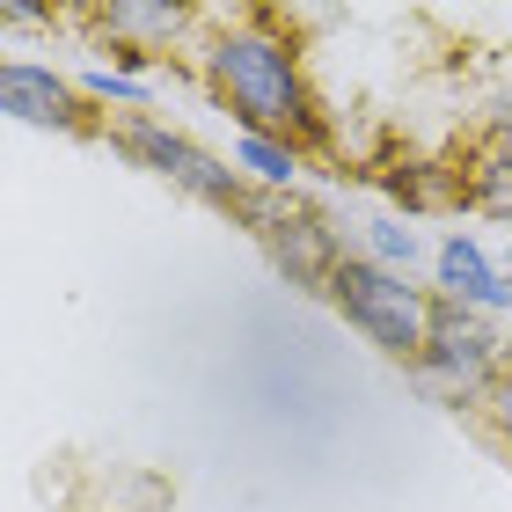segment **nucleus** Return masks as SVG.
Listing matches in <instances>:
<instances>
[{
    "label": "nucleus",
    "instance_id": "nucleus-13",
    "mask_svg": "<svg viewBox=\"0 0 512 512\" xmlns=\"http://www.w3.org/2000/svg\"><path fill=\"white\" fill-rule=\"evenodd\" d=\"M491 425H498V439L512 447V374L498 381V395H491Z\"/></svg>",
    "mask_w": 512,
    "mask_h": 512
},
{
    "label": "nucleus",
    "instance_id": "nucleus-7",
    "mask_svg": "<svg viewBox=\"0 0 512 512\" xmlns=\"http://www.w3.org/2000/svg\"><path fill=\"white\" fill-rule=\"evenodd\" d=\"M432 271H439V300L447 308H469V315H505L512 308V278L483 256L476 235H447L432 249Z\"/></svg>",
    "mask_w": 512,
    "mask_h": 512
},
{
    "label": "nucleus",
    "instance_id": "nucleus-2",
    "mask_svg": "<svg viewBox=\"0 0 512 512\" xmlns=\"http://www.w3.org/2000/svg\"><path fill=\"white\" fill-rule=\"evenodd\" d=\"M330 300H337V315L352 322V330L374 344V352L403 359V366L425 359L439 300L417 293L410 271H388V264H374V256H344L337 278H330Z\"/></svg>",
    "mask_w": 512,
    "mask_h": 512
},
{
    "label": "nucleus",
    "instance_id": "nucleus-9",
    "mask_svg": "<svg viewBox=\"0 0 512 512\" xmlns=\"http://www.w3.org/2000/svg\"><path fill=\"white\" fill-rule=\"evenodd\" d=\"M469 205H476V213H491V220H512V154L505 147H491L469 169Z\"/></svg>",
    "mask_w": 512,
    "mask_h": 512
},
{
    "label": "nucleus",
    "instance_id": "nucleus-4",
    "mask_svg": "<svg viewBox=\"0 0 512 512\" xmlns=\"http://www.w3.org/2000/svg\"><path fill=\"white\" fill-rule=\"evenodd\" d=\"M118 139H125V154H132V161H147V169H154V176H169L176 191H191V198H205V205H227V213H249L242 176L227 169V161H213L205 147H191L183 132L154 125V118H132Z\"/></svg>",
    "mask_w": 512,
    "mask_h": 512
},
{
    "label": "nucleus",
    "instance_id": "nucleus-14",
    "mask_svg": "<svg viewBox=\"0 0 512 512\" xmlns=\"http://www.w3.org/2000/svg\"><path fill=\"white\" fill-rule=\"evenodd\" d=\"M498 147H505V154H512V96H505V103H498Z\"/></svg>",
    "mask_w": 512,
    "mask_h": 512
},
{
    "label": "nucleus",
    "instance_id": "nucleus-10",
    "mask_svg": "<svg viewBox=\"0 0 512 512\" xmlns=\"http://www.w3.org/2000/svg\"><path fill=\"white\" fill-rule=\"evenodd\" d=\"M110 30H132V37H176L183 30V8H139V0H118V8H103Z\"/></svg>",
    "mask_w": 512,
    "mask_h": 512
},
{
    "label": "nucleus",
    "instance_id": "nucleus-11",
    "mask_svg": "<svg viewBox=\"0 0 512 512\" xmlns=\"http://www.w3.org/2000/svg\"><path fill=\"white\" fill-rule=\"evenodd\" d=\"M366 256L388 264V271H410L417 264V235H410L403 220H366Z\"/></svg>",
    "mask_w": 512,
    "mask_h": 512
},
{
    "label": "nucleus",
    "instance_id": "nucleus-5",
    "mask_svg": "<svg viewBox=\"0 0 512 512\" xmlns=\"http://www.w3.org/2000/svg\"><path fill=\"white\" fill-rule=\"evenodd\" d=\"M256 213V235H264L271 249V264L293 278V286H308V293H330V278L344 264V249L330 235V220H315V213H293V205H249Z\"/></svg>",
    "mask_w": 512,
    "mask_h": 512
},
{
    "label": "nucleus",
    "instance_id": "nucleus-8",
    "mask_svg": "<svg viewBox=\"0 0 512 512\" xmlns=\"http://www.w3.org/2000/svg\"><path fill=\"white\" fill-rule=\"evenodd\" d=\"M235 169H249L264 191H293V176H300V147L293 139H264V132H242L235 139Z\"/></svg>",
    "mask_w": 512,
    "mask_h": 512
},
{
    "label": "nucleus",
    "instance_id": "nucleus-12",
    "mask_svg": "<svg viewBox=\"0 0 512 512\" xmlns=\"http://www.w3.org/2000/svg\"><path fill=\"white\" fill-rule=\"evenodd\" d=\"M81 96L139 110V103H147V81H139V74H125V66H88V74H81Z\"/></svg>",
    "mask_w": 512,
    "mask_h": 512
},
{
    "label": "nucleus",
    "instance_id": "nucleus-3",
    "mask_svg": "<svg viewBox=\"0 0 512 512\" xmlns=\"http://www.w3.org/2000/svg\"><path fill=\"white\" fill-rule=\"evenodd\" d=\"M410 374L425 381V395H439V403H491L498 381H505V344H498V330L483 315L439 300L432 344H425V359H417Z\"/></svg>",
    "mask_w": 512,
    "mask_h": 512
},
{
    "label": "nucleus",
    "instance_id": "nucleus-1",
    "mask_svg": "<svg viewBox=\"0 0 512 512\" xmlns=\"http://www.w3.org/2000/svg\"><path fill=\"white\" fill-rule=\"evenodd\" d=\"M213 88H220V103L235 110L242 132H264V139H315L322 132L293 44L271 37L264 22L213 37Z\"/></svg>",
    "mask_w": 512,
    "mask_h": 512
},
{
    "label": "nucleus",
    "instance_id": "nucleus-6",
    "mask_svg": "<svg viewBox=\"0 0 512 512\" xmlns=\"http://www.w3.org/2000/svg\"><path fill=\"white\" fill-rule=\"evenodd\" d=\"M0 110L15 125H37V132H81L88 125V103L74 81H59L52 66H30V59H8L0 66Z\"/></svg>",
    "mask_w": 512,
    "mask_h": 512
}]
</instances>
